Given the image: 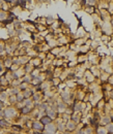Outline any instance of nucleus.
<instances>
[{
    "label": "nucleus",
    "instance_id": "nucleus-7",
    "mask_svg": "<svg viewBox=\"0 0 113 134\" xmlns=\"http://www.w3.org/2000/svg\"><path fill=\"white\" fill-rule=\"evenodd\" d=\"M8 124H7V122L6 121H4V120H1L0 121V126H2V127H5V126H7Z\"/></svg>",
    "mask_w": 113,
    "mask_h": 134
},
{
    "label": "nucleus",
    "instance_id": "nucleus-14",
    "mask_svg": "<svg viewBox=\"0 0 113 134\" xmlns=\"http://www.w3.org/2000/svg\"><path fill=\"white\" fill-rule=\"evenodd\" d=\"M63 134H71L70 132H65V133H63Z\"/></svg>",
    "mask_w": 113,
    "mask_h": 134
},
{
    "label": "nucleus",
    "instance_id": "nucleus-9",
    "mask_svg": "<svg viewBox=\"0 0 113 134\" xmlns=\"http://www.w3.org/2000/svg\"><path fill=\"white\" fill-rule=\"evenodd\" d=\"M58 128H59V130H62V129H64V124H63V123H59V126H58Z\"/></svg>",
    "mask_w": 113,
    "mask_h": 134
},
{
    "label": "nucleus",
    "instance_id": "nucleus-11",
    "mask_svg": "<svg viewBox=\"0 0 113 134\" xmlns=\"http://www.w3.org/2000/svg\"><path fill=\"white\" fill-rule=\"evenodd\" d=\"M22 99H23V97L19 95V96H18V100H19V101H22Z\"/></svg>",
    "mask_w": 113,
    "mask_h": 134
},
{
    "label": "nucleus",
    "instance_id": "nucleus-1",
    "mask_svg": "<svg viewBox=\"0 0 113 134\" xmlns=\"http://www.w3.org/2000/svg\"><path fill=\"white\" fill-rule=\"evenodd\" d=\"M4 114H5V117H7V118H11L15 114V110L12 109V108H7V109L4 111Z\"/></svg>",
    "mask_w": 113,
    "mask_h": 134
},
{
    "label": "nucleus",
    "instance_id": "nucleus-2",
    "mask_svg": "<svg viewBox=\"0 0 113 134\" xmlns=\"http://www.w3.org/2000/svg\"><path fill=\"white\" fill-rule=\"evenodd\" d=\"M40 122H42L43 124H46V125H48V124L51 123V118L49 117H44L42 120H40Z\"/></svg>",
    "mask_w": 113,
    "mask_h": 134
},
{
    "label": "nucleus",
    "instance_id": "nucleus-15",
    "mask_svg": "<svg viewBox=\"0 0 113 134\" xmlns=\"http://www.w3.org/2000/svg\"><path fill=\"white\" fill-rule=\"evenodd\" d=\"M108 134H112V133H108Z\"/></svg>",
    "mask_w": 113,
    "mask_h": 134
},
{
    "label": "nucleus",
    "instance_id": "nucleus-8",
    "mask_svg": "<svg viewBox=\"0 0 113 134\" xmlns=\"http://www.w3.org/2000/svg\"><path fill=\"white\" fill-rule=\"evenodd\" d=\"M48 116H49V118H51V119L52 118H55V113L53 110H51V111H49L48 113Z\"/></svg>",
    "mask_w": 113,
    "mask_h": 134
},
{
    "label": "nucleus",
    "instance_id": "nucleus-4",
    "mask_svg": "<svg viewBox=\"0 0 113 134\" xmlns=\"http://www.w3.org/2000/svg\"><path fill=\"white\" fill-rule=\"evenodd\" d=\"M68 128L70 129V130H74L75 128H76V125H75V123H74V122H68Z\"/></svg>",
    "mask_w": 113,
    "mask_h": 134
},
{
    "label": "nucleus",
    "instance_id": "nucleus-13",
    "mask_svg": "<svg viewBox=\"0 0 113 134\" xmlns=\"http://www.w3.org/2000/svg\"><path fill=\"white\" fill-rule=\"evenodd\" d=\"M1 108H2V103L0 102V109H1Z\"/></svg>",
    "mask_w": 113,
    "mask_h": 134
},
{
    "label": "nucleus",
    "instance_id": "nucleus-12",
    "mask_svg": "<svg viewBox=\"0 0 113 134\" xmlns=\"http://www.w3.org/2000/svg\"><path fill=\"white\" fill-rule=\"evenodd\" d=\"M99 134H105V131H104V130H100V131H99Z\"/></svg>",
    "mask_w": 113,
    "mask_h": 134
},
{
    "label": "nucleus",
    "instance_id": "nucleus-5",
    "mask_svg": "<svg viewBox=\"0 0 113 134\" xmlns=\"http://www.w3.org/2000/svg\"><path fill=\"white\" fill-rule=\"evenodd\" d=\"M47 130H49L50 132H54L55 131V127L51 125V124H48V127H47Z\"/></svg>",
    "mask_w": 113,
    "mask_h": 134
},
{
    "label": "nucleus",
    "instance_id": "nucleus-10",
    "mask_svg": "<svg viewBox=\"0 0 113 134\" xmlns=\"http://www.w3.org/2000/svg\"><path fill=\"white\" fill-rule=\"evenodd\" d=\"M64 105L63 104H60V105H59V108H60V109H64Z\"/></svg>",
    "mask_w": 113,
    "mask_h": 134
},
{
    "label": "nucleus",
    "instance_id": "nucleus-3",
    "mask_svg": "<svg viewBox=\"0 0 113 134\" xmlns=\"http://www.w3.org/2000/svg\"><path fill=\"white\" fill-rule=\"evenodd\" d=\"M32 127H33V128L35 129V130H42V129H43V126H42V124H40V122H34Z\"/></svg>",
    "mask_w": 113,
    "mask_h": 134
},
{
    "label": "nucleus",
    "instance_id": "nucleus-6",
    "mask_svg": "<svg viewBox=\"0 0 113 134\" xmlns=\"http://www.w3.org/2000/svg\"><path fill=\"white\" fill-rule=\"evenodd\" d=\"M30 110H31V109H30V108L28 107V106H25V107H23V108L21 109V111H22L23 114H27V113H29Z\"/></svg>",
    "mask_w": 113,
    "mask_h": 134
}]
</instances>
